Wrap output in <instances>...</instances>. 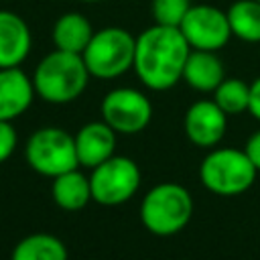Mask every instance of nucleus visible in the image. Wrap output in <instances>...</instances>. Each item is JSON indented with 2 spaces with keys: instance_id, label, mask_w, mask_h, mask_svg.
I'll list each match as a JSON object with an SVG mask.
<instances>
[{
  "instance_id": "9b49d317",
  "label": "nucleus",
  "mask_w": 260,
  "mask_h": 260,
  "mask_svg": "<svg viewBox=\"0 0 260 260\" xmlns=\"http://www.w3.org/2000/svg\"><path fill=\"white\" fill-rule=\"evenodd\" d=\"M30 49L32 35L26 20L12 10H0V69L20 67Z\"/></svg>"
},
{
  "instance_id": "0eeeda50",
  "label": "nucleus",
  "mask_w": 260,
  "mask_h": 260,
  "mask_svg": "<svg viewBox=\"0 0 260 260\" xmlns=\"http://www.w3.org/2000/svg\"><path fill=\"white\" fill-rule=\"evenodd\" d=\"M91 199L100 205H120L138 191L140 169L128 156H110L91 169Z\"/></svg>"
},
{
  "instance_id": "2eb2a0df",
  "label": "nucleus",
  "mask_w": 260,
  "mask_h": 260,
  "mask_svg": "<svg viewBox=\"0 0 260 260\" xmlns=\"http://www.w3.org/2000/svg\"><path fill=\"white\" fill-rule=\"evenodd\" d=\"M93 32L95 30L91 26V20L85 14H81V12H65L53 22L51 41H53L55 49L81 55L85 51V47L89 45Z\"/></svg>"
},
{
  "instance_id": "f257e3e1",
  "label": "nucleus",
  "mask_w": 260,
  "mask_h": 260,
  "mask_svg": "<svg viewBox=\"0 0 260 260\" xmlns=\"http://www.w3.org/2000/svg\"><path fill=\"white\" fill-rule=\"evenodd\" d=\"M189 53L191 47L177 26L152 24L136 37L132 69L142 85L152 91H165L183 79Z\"/></svg>"
},
{
  "instance_id": "5701e85b",
  "label": "nucleus",
  "mask_w": 260,
  "mask_h": 260,
  "mask_svg": "<svg viewBox=\"0 0 260 260\" xmlns=\"http://www.w3.org/2000/svg\"><path fill=\"white\" fill-rule=\"evenodd\" d=\"M248 112L260 120V75L250 83V106H248Z\"/></svg>"
},
{
  "instance_id": "1a4fd4ad",
  "label": "nucleus",
  "mask_w": 260,
  "mask_h": 260,
  "mask_svg": "<svg viewBox=\"0 0 260 260\" xmlns=\"http://www.w3.org/2000/svg\"><path fill=\"white\" fill-rule=\"evenodd\" d=\"M185 41L191 49L199 51H219L234 37L228 20V12L213 4H191L183 22L179 24Z\"/></svg>"
},
{
  "instance_id": "412c9836",
  "label": "nucleus",
  "mask_w": 260,
  "mask_h": 260,
  "mask_svg": "<svg viewBox=\"0 0 260 260\" xmlns=\"http://www.w3.org/2000/svg\"><path fill=\"white\" fill-rule=\"evenodd\" d=\"M16 144H18V136H16L14 126L6 120H0V162L12 156Z\"/></svg>"
},
{
  "instance_id": "aec40b11",
  "label": "nucleus",
  "mask_w": 260,
  "mask_h": 260,
  "mask_svg": "<svg viewBox=\"0 0 260 260\" xmlns=\"http://www.w3.org/2000/svg\"><path fill=\"white\" fill-rule=\"evenodd\" d=\"M189 8H191V0H152L150 2L152 20L154 24H162V26L179 28Z\"/></svg>"
},
{
  "instance_id": "9d476101",
  "label": "nucleus",
  "mask_w": 260,
  "mask_h": 260,
  "mask_svg": "<svg viewBox=\"0 0 260 260\" xmlns=\"http://www.w3.org/2000/svg\"><path fill=\"white\" fill-rule=\"evenodd\" d=\"M183 128L187 138L201 148L219 144L228 128V114L213 100H199L185 112Z\"/></svg>"
},
{
  "instance_id": "f03ea898",
  "label": "nucleus",
  "mask_w": 260,
  "mask_h": 260,
  "mask_svg": "<svg viewBox=\"0 0 260 260\" xmlns=\"http://www.w3.org/2000/svg\"><path fill=\"white\" fill-rule=\"evenodd\" d=\"M89 77L81 55L55 49L37 63L32 85L41 100L49 104H69L85 91Z\"/></svg>"
},
{
  "instance_id": "b1692460",
  "label": "nucleus",
  "mask_w": 260,
  "mask_h": 260,
  "mask_svg": "<svg viewBox=\"0 0 260 260\" xmlns=\"http://www.w3.org/2000/svg\"><path fill=\"white\" fill-rule=\"evenodd\" d=\"M79 2H87V4H98V2H104V0H79Z\"/></svg>"
},
{
  "instance_id": "dca6fc26",
  "label": "nucleus",
  "mask_w": 260,
  "mask_h": 260,
  "mask_svg": "<svg viewBox=\"0 0 260 260\" xmlns=\"http://www.w3.org/2000/svg\"><path fill=\"white\" fill-rule=\"evenodd\" d=\"M51 197L65 211L83 209L89 203V199H91L89 179L81 171H77V169H71L67 173H61V175L53 177Z\"/></svg>"
},
{
  "instance_id": "4468645a",
  "label": "nucleus",
  "mask_w": 260,
  "mask_h": 260,
  "mask_svg": "<svg viewBox=\"0 0 260 260\" xmlns=\"http://www.w3.org/2000/svg\"><path fill=\"white\" fill-rule=\"evenodd\" d=\"M223 79H225L223 63L215 55V51L191 49L183 69V81H187L189 87L201 93H213V89Z\"/></svg>"
},
{
  "instance_id": "f3484780",
  "label": "nucleus",
  "mask_w": 260,
  "mask_h": 260,
  "mask_svg": "<svg viewBox=\"0 0 260 260\" xmlns=\"http://www.w3.org/2000/svg\"><path fill=\"white\" fill-rule=\"evenodd\" d=\"M10 260H67V248L57 236L30 234L14 246Z\"/></svg>"
},
{
  "instance_id": "393cba45",
  "label": "nucleus",
  "mask_w": 260,
  "mask_h": 260,
  "mask_svg": "<svg viewBox=\"0 0 260 260\" xmlns=\"http://www.w3.org/2000/svg\"><path fill=\"white\" fill-rule=\"evenodd\" d=\"M258 2H260V0H258Z\"/></svg>"
},
{
  "instance_id": "39448f33",
  "label": "nucleus",
  "mask_w": 260,
  "mask_h": 260,
  "mask_svg": "<svg viewBox=\"0 0 260 260\" xmlns=\"http://www.w3.org/2000/svg\"><path fill=\"white\" fill-rule=\"evenodd\" d=\"M256 171L258 169L252 165L244 150L215 148L203 158L199 167V179L207 191L232 197L252 187Z\"/></svg>"
},
{
  "instance_id": "423d86ee",
  "label": "nucleus",
  "mask_w": 260,
  "mask_h": 260,
  "mask_svg": "<svg viewBox=\"0 0 260 260\" xmlns=\"http://www.w3.org/2000/svg\"><path fill=\"white\" fill-rule=\"evenodd\" d=\"M24 152L30 169L45 177H57L79 165L75 136L57 126L35 130L26 140Z\"/></svg>"
},
{
  "instance_id": "6ab92c4d",
  "label": "nucleus",
  "mask_w": 260,
  "mask_h": 260,
  "mask_svg": "<svg viewBox=\"0 0 260 260\" xmlns=\"http://www.w3.org/2000/svg\"><path fill=\"white\" fill-rule=\"evenodd\" d=\"M213 102L230 116L248 112L250 106V83L238 77H225L213 89Z\"/></svg>"
},
{
  "instance_id": "7ed1b4c3",
  "label": "nucleus",
  "mask_w": 260,
  "mask_h": 260,
  "mask_svg": "<svg viewBox=\"0 0 260 260\" xmlns=\"http://www.w3.org/2000/svg\"><path fill=\"white\" fill-rule=\"evenodd\" d=\"M191 215V193L179 183H160L152 187L140 203L142 225L154 236H173L181 232Z\"/></svg>"
},
{
  "instance_id": "20e7f679",
  "label": "nucleus",
  "mask_w": 260,
  "mask_h": 260,
  "mask_svg": "<svg viewBox=\"0 0 260 260\" xmlns=\"http://www.w3.org/2000/svg\"><path fill=\"white\" fill-rule=\"evenodd\" d=\"M136 37L122 26H106L93 32L81 53L85 67L95 79H116L134 65Z\"/></svg>"
},
{
  "instance_id": "4be33fe9",
  "label": "nucleus",
  "mask_w": 260,
  "mask_h": 260,
  "mask_svg": "<svg viewBox=\"0 0 260 260\" xmlns=\"http://www.w3.org/2000/svg\"><path fill=\"white\" fill-rule=\"evenodd\" d=\"M246 156L252 160V165L260 171V130L254 132L248 140H246V148H244Z\"/></svg>"
},
{
  "instance_id": "a211bd4d",
  "label": "nucleus",
  "mask_w": 260,
  "mask_h": 260,
  "mask_svg": "<svg viewBox=\"0 0 260 260\" xmlns=\"http://www.w3.org/2000/svg\"><path fill=\"white\" fill-rule=\"evenodd\" d=\"M228 20L232 35L244 43H260V2L236 0L230 4Z\"/></svg>"
},
{
  "instance_id": "6e6552de",
  "label": "nucleus",
  "mask_w": 260,
  "mask_h": 260,
  "mask_svg": "<svg viewBox=\"0 0 260 260\" xmlns=\"http://www.w3.org/2000/svg\"><path fill=\"white\" fill-rule=\"evenodd\" d=\"M102 118L118 134H138L152 120L150 100L134 87H116L100 104Z\"/></svg>"
},
{
  "instance_id": "ddd939ff",
  "label": "nucleus",
  "mask_w": 260,
  "mask_h": 260,
  "mask_svg": "<svg viewBox=\"0 0 260 260\" xmlns=\"http://www.w3.org/2000/svg\"><path fill=\"white\" fill-rule=\"evenodd\" d=\"M116 130L102 122H89L81 126L75 134V150L77 160L85 169H93L100 162L114 156L116 148Z\"/></svg>"
},
{
  "instance_id": "f8f14e48",
  "label": "nucleus",
  "mask_w": 260,
  "mask_h": 260,
  "mask_svg": "<svg viewBox=\"0 0 260 260\" xmlns=\"http://www.w3.org/2000/svg\"><path fill=\"white\" fill-rule=\"evenodd\" d=\"M35 95L32 77H28L20 67L0 69V120L12 122L24 114Z\"/></svg>"
}]
</instances>
